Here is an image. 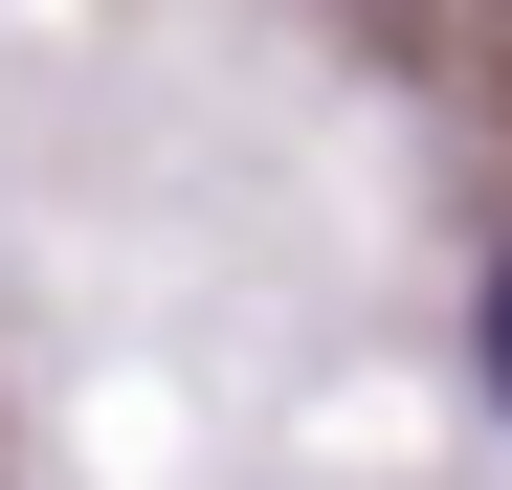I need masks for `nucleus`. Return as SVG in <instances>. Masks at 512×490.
Masks as SVG:
<instances>
[{"label":"nucleus","instance_id":"obj_1","mask_svg":"<svg viewBox=\"0 0 512 490\" xmlns=\"http://www.w3.org/2000/svg\"><path fill=\"white\" fill-rule=\"evenodd\" d=\"M468 357H490V401H512V245H490V312H468Z\"/></svg>","mask_w":512,"mask_h":490}]
</instances>
